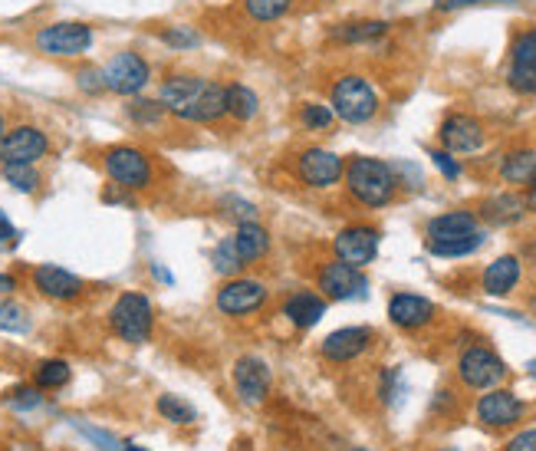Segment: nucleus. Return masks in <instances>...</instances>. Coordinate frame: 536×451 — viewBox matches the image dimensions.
Wrapping results in <instances>:
<instances>
[{"label":"nucleus","instance_id":"1","mask_svg":"<svg viewBox=\"0 0 536 451\" xmlns=\"http://www.w3.org/2000/svg\"><path fill=\"white\" fill-rule=\"evenodd\" d=\"M342 182L352 201H359L362 208H385L392 205L398 195V175L389 162L369 159V155H352L342 172Z\"/></svg>","mask_w":536,"mask_h":451},{"label":"nucleus","instance_id":"2","mask_svg":"<svg viewBox=\"0 0 536 451\" xmlns=\"http://www.w3.org/2000/svg\"><path fill=\"white\" fill-rule=\"evenodd\" d=\"M329 109L339 122L346 126H366L375 116H379V93L369 83V76L362 73H342L329 86Z\"/></svg>","mask_w":536,"mask_h":451},{"label":"nucleus","instance_id":"3","mask_svg":"<svg viewBox=\"0 0 536 451\" xmlns=\"http://www.w3.org/2000/svg\"><path fill=\"white\" fill-rule=\"evenodd\" d=\"M109 330L119 336L122 343L142 346L152 340L155 330V303L148 300L142 290H125L109 307Z\"/></svg>","mask_w":536,"mask_h":451},{"label":"nucleus","instance_id":"4","mask_svg":"<svg viewBox=\"0 0 536 451\" xmlns=\"http://www.w3.org/2000/svg\"><path fill=\"white\" fill-rule=\"evenodd\" d=\"M102 172L122 191H145L155 185V162L139 145H109V149H102Z\"/></svg>","mask_w":536,"mask_h":451},{"label":"nucleus","instance_id":"5","mask_svg":"<svg viewBox=\"0 0 536 451\" xmlns=\"http://www.w3.org/2000/svg\"><path fill=\"white\" fill-rule=\"evenodd\" d=\"M96 30L86 20H53L33 33V47L50 60H79L93 50Z\"/></svg>","mask_w":536,"mask_h":451},{"label":"nucleus","instance_id":"6","mask_svg":"<svg viewBox=\"0 0 536 451\" xmlns=\"http://www.w3.org/2000/svg\"><path fill=\"white\" fill-rule=\"evenodd\" d=\"M102 76H106L109 93L132 99V96H142L145 86L152 83V63L135 50H119L102 66Z\"/></svg>","mask_w":536,"mask_h":451},{"label":"nucleus","instance_id":"7","mask_svg":"<svg viewBox=\"0 0 536 451\" xmlns=\"http://www.w3.org/2000/svg\"><path fill=\"white\" fill-rule=\"evenodd\" d=\"M267 297H270V290H267L264 280L237 274V277H227L218 287L214 307H218V313H224V317L244 320V317H254V313L264 310Z\"/></svg>","mask_w":536,"mask_h":451},{"label":"nucleus","instance_id":"8","mask_svg":"<svg viewBox=\"0 0 536 451\" xmlns=\"http://www.w3.org/2000/svg\"><path fill=\"white\" fill-rule=\"evenodd\" d=\"M53 142L33 122H17L7 126L4 139H0V165H37L50 155Z\"/></svg>","mask_w":536,"mask_h":451},{"label":"nucleus","instance_id":"9","mask_svg":"<svg viewBox=\"0 0 536 451\" xmlns=\"http://www.w3.org/2000/svg\"><path fill=\"white\" fill-rule=\"evenodd\" d=\"M342 172H346V162L339 159L336 152L323 149V145H310V149H300L293 159V175L296 182L316 191H326L342 182Z\"/></svg>","mask_w":536,"mask_h":451},{"label":"nucleus","instance_id":"10","mask_svg":"<svg viewBox=\"0 0 536 451\" xmlns=\"http://www.w3.org/2000/svg\"><path fill=\"white\" fill-rule=\"evenodd\" d=\"M507 86L517 96H536V27L513 33L507 53Z\"/></svg>","mask_w":536,"mask_h":451},{"label":"nucleus","instance_id":"11","mask_svg":"<svg viewBox=\"0 0 536 451\" xmlns=\"http://www.w3.org/2000/svg\"><path fill=\"white\" fill-rule=\"evenodd\" d=\"M507 363L490 346H467L458 359V379L467 389H497L507 379Z\"/></svg>","mask_w":536,"mask_h":451},{"label":"nucleus","instance_id":"12","mask_svg":"<svg viewBox=\"0 0 536 451\" xmlns=\"http://www.w3.org/2000/svg\"><path fill=\"white\" fill-rule=\"evenodd\" d=\"M438 139L444 145V152H451V155H474V152L484 149L487 129H484L481 119L471 116V112H448V116L441 119Z\"/></svg>","mask_w":536,"mask_h":451},{"label":"nucleus","instance_id":"13","mask_svg":"<svg viewBox=\"0 0 536 451\" xmlns=\"http://www.w3.org/2000/svg\"><path fill=\"white\" fill-rule=\"evenodd\" d=\"M208 80L198 73H168L162 83H158V103L165 106L168 116H175L181 122H188V112L195 109L198 96L204 93Z\"/></svg>","mask_w":536,"mask_h":451},{"label":"nucleus","instance_id":"14","mask_svg":"<svg viewBox=\"0 0 536 451\" xmlns=\"http://www.w3.org/2000/svg\"><path fill=\"white\" fill-rule=\"evenodd\" d=\"M316 287L326 300H359V297H366L369 280L359 267L342 264L336 257V261H326L323 267H319Z\"/></svg>","mask_w":536,"mask_h":451},{"label":"nucleus","instance_id":"15","mask_svg":"<svg viewBox=\"0 0 536 451\" xmlns=\"http://www.w3.org/2000/svg\"><path fill=\"white\" fill-rule=\"evenodd\" d=\"M379 244H382L379 228H372V224H349V228H342L336 234L333 251L342 264H352L362 270L379 257Z\"/></svg>","mask_w":536,"mask_h":451},{"label":"nucleus","instance_id":"16","mask_svg":"<svg viewBox=\"0 0 536 451\" xmlns=\"http://www.w3.org/2000/svg\"><path fill=\"white\" fill-rule=\"evenodd\" d=\"M372 343H375V333L369 326H342V330H333L319 343V353H323V359H329V363L342 366V363H356V359L366 356Z\"/></svg>","mask_w":536,"mask_h":451},{"label":"nucleus","instance_id":"17","mask_svg":"<svg viewBox=\"0 0 536 451\" xmlns=\"http://www.w3.org/2000/svg\"><path fill=\"white\" fill-rule=\"evenodd\" d=\"M33 290L40 293V297H47V300H56V303H73L79 300L86 293V284H83V277H76L73 270H66V267H56V264H40V267H33Z\"/></svg>","mask_w":536,"mask_h":451},{"label":"nucleus","instance_id":"18","mask_svg":"<svg viewBox=\"0 0 536 451\" xmlns=\"http://www.w3.org/2000/svg\"><path fill=\"white\" fill-rule=\"evenodd\" d=\"M389 320L398 330L415 333L438 320V307L428 297H421V293H395L389 300Z\"/></svg>","mask_w":536,"mask_h":451},{"label":"nucleus","instance_id":"19","mask_svg":"<svg viewBox=\"0 0 536 451\" xmlns=\"http://www.w3.org/2000/svg\"><path fill=\"white\" fill-rule=\"evenodd\" d=\"M234 392L244 405H264L270 396V369L260 356H241L234 363Z\"/></svg>","mask_w":536,"mask_h":451},{"label":"nucleus","instance_id":"20","mask_svg":"<svg viewBox=\"0 0 536 451\" xmlns=\"http://www.w3.org/2000/svg\"><path fill=\"white\" fill-rule=\"evenodd\" d=\"M523 402L513 396L510 389H487L481 399H477V422H484L487 428H513L523 419Z\"/></svg>","mask_w":536,"mask_h":451},{"label":"nucleus","instance_id":"21","mask_svg":"<svg viewBox=\"0 0 536 451\" xmlns=\"http://www.w3.org/2000/svg\"><path fill=\"white\" fill-rule=\"evenodd\" d=\"M520 277H523V264L517 254H504L497 261H490L481 274V290L487 297H510L513 290L520 287Z\"/></svg>","mask_w":536,"mask_h":451},{"label":"nucleus","instance_id":"22","mask_svg":"<svg viewBox=\"0 0 536 451\" xmlns=\"http://www.w3.org/2000/svg\"><path fill=\"white\" fill-rule=\"evenodd\" d=\"M481 231V218L474 211H444L438 218H431L425 224V241H454V238H467V234Z\"/></svg>","mask_w":536,"mask_h":451},{"label":"nucleus","instance_id":"23","mask_svg":"<svg viewBox=\"0 0 536 451\" xmlns=\"http://www.w3.org/2000/svg\"><path fill=\"white\" fill-rule=\"evenodd\" d=\"M283 317H287L296 330H313V326L326 317V297L313 290H296L283 303Z\"/></svg>","mask_w":536,"mask_h":451},{"label":"nucleus","instance_id":"24","mask_svg":"<svg viewBox=\"0 0 536 451\" xmlns=\"http://www.w3.org/2000/svg\"><path fill=\"white\" fill-rule=\"evenodd\" d=\"M523 214H527V201H523V195H517V191H500V195L484 198L477 218L494 224V228H510V224L523 221Z\"/></svg>","mask_w":536,"mask_h":451},{"label":"nucleus","instance_id":"25","mask_svg":"<svg viewBox=\"0 0 536 451\" xmlns=\"http://www.w3.org/2000/svg\"><path fill=\"white\" fill-rule=\"evenodd\" d=\"M234 251L241 257V264H260L270 254V231L260 221H244L234 231Z\"/></svg>","mask_w":536,"mask_h":451},{"label":"nucleus","instance_id":"26","mask_svg":"<svg viewBox=\"0 0 536 451\" xmlns=\"http://www.w3.org/2000/svg\"><path fill=\"white\" fill-rule=\"evenodd\" d=\"M221 119H227V96H224V83L208 80L204 93L198 96L195 109L188 112V122L195 126H218Z\"/></svg>","mask_w":536,"mask_h":451},{"label":"nucleus","instance_id":"27","mask_svg":"<svg viewBox=\"0 0 536 451\" xmlns=\"http://www.w3.org/2000/svg\"><path fill=\"white\" fill-rule=\"evenodd\" d=\"M389 33L385 20H349V24H339L329 30V40L346 43V47H356V43H375Z\"/></svg>","mask_w":536,"mask_h":451},{"label":"nucleus","instance_id":"28","mask_svg":"<svg viewBox=\"0 0 536 451\" xmlns=\"http://www.w3.org/2000/svg\"><path fill=\"white\" fill-rule=\"evenodd\" d=\"M224 96H227V116L234 122H254L260 116V96L244 83H224Z\"/></svg>","mask_w":536,"mask_h":451},{"label":"nucleus","instance_id":"29","mask_svg":"<svg viewBox=\"0 0 536 451\" xmlns=\"http://www.w3.org/2000/svg\"><path fill=\"white\" fill-rule=\"evenodd\" d=\"M536 172V149H513L500 162V178L507 185H527Z\"/></svg>","mask_w":536,"mask_h":451},{"label":"nucleus","instance_id":"30","mask_svg":"<svg viewBox=\"0 0 536 451\" xmlns=\"http://www.w3.org/2000/svg\"><path fill=\"white\" fill-rule=\"evenodd\" d=\"M487 241V234L484 231H474V234H467V238H454V241H425L428 247V254H435V257H471L477 254L484 247Z\"/></svg>","mask_w":536,"mask_h":451},{"label":"nucleus","instance_id":"31","mask_svg":"<svg viewBox=\"0 0 536 451\" xmlns=\"http://www.w3.org/2000/svg\"><path fill=\"white\" fill-rule=\"evenodd\" d=\"M70 376H73V369L66 359H43V363H37V369H33V386L40 392L63 389L66 382H70Z\"/></svg>","mask_w":536,"mask_h":451},{"label":"nucleus","instance_id":"32","mask_svg":"<svg viewBox=\"0 0 536 451\" xmlns=\"http://www.w3.org/2000/svg\"><path fill=\"white\" fill-rule=\"evenodd\" d=\"M125 116H129L139 129H155L165 122V106L158 99H145V96H132L129 106H125Z\"/></svg>","mask_w":536,"mask_h":451},{"label":"nucleus","instance_id":"33","mask_svg":"<svg viewBox=\"0 0 536 451\" xmlns=\"http://www.w3.org/2000/svg\"><path fill=\"white\" fill-rule=\"evenodd\" d=\"M244 14L257 24H273V20H283L296 7V0H241Z\"/></svg>","mask_w":536,"mask_h":451},{"label":"nucleus","instance_id":"34","mask_svg":"<svg viewBox=\"0 0 536 451\" xmlns=\"http://www.w3.org/2000/svg\"><path fill=\"white\" fill-rule=\"evenodd\" d=\"M155 409H158V415H162V419L171 422V425H195V422H198L195 405L185 402L181 396H168V392H165V396H158Z\"/></svg>","mask_w":536,"mask_h":451},{"label":"nucleus","instance_id":"35","mask_svg":"<svg viewBox=\"0 0 536 451\" xmlns=\"http://www.w3.org/2000/svg\"><path fill=\"white\" fill-rule=\"evenodd\" d=\"M0 175H4V182L14 191H20V195H33V191H40L43 185L37 165H0Z\"/></svg>","mask_w":536,"mask_h":451},{"label":"nucleus","instance_id":"36","mask_svg":"<svg viewBox=\"0 0 536 451\" xmlns=\"http://www.w3.org/2000/svg\"><path fill=\"white\" fill-rule=\"evenodd\" d=\"M158 40L165 43L168 50L185 53V50H198L201 47V33L191 24H171L165 30H158Z\"/></svg>","mask_w":536,"mask_h":451},{"label":"nucleus","instance_id":"37","mask_svg":"<svg viewBox=\"0 0 536 451\" xmlns=\"http://www.w3.org/2000/svg\"><path fill=\"white\" fill-rule=\"evenodd\" d=\"M296 119H300V126L306 132H329L336 126V116L333 109L326 103H300V112H296Z\"/></svg>","mask_w":536,"mask_h":451},{"label":"nucleus","instance_id":"38","mask_svg":"<svg viewBox=\"0 0 536 451\" xmlns=\"http://www.w3.org/2000/svg\"><path fill=\"white\" fill-rule=\"evenodd\" d=\"M30 313L24 303L0 297V330L4 333H30Z\"/></svg>","mask_w":536,"mask_h":451},{"label":"nucleus","instance_id":"39","mask_svg":"<svg viewBox=\"0 0 536 451\" xmlns=\"http://www.w3.org/2000/svg\"><path fill=\"white\" fill-rule=\"evenodd\" d=\"M211 264H214V270H218V274H224V277H237V274L244 270V264H241V257H237L231 238H224L218 247H214V251H211Z\"/></svg>","mask_w":536,"mask_h":451},{"label":"nucleus","instance_id":"40","mask_svg":"<svg viewBox=\"0 0 536 451\" xmlns=\"http://www.w3.org/2000/svg\"><path fill=\"white\" fill-rule=\"evenodd\" d=\"M76 89L86 96H102L106 89V76H102V66H79L76 70Z\"/></svg>","mask_w":536,"mask_h":451},{"label":"nucleus","instance_id":"41","mask_svg":"<svg viewBox=\"0 0 536 451\" xmlns=\"http://www.w3.org/2000/svg\"><path fill=\"white\" fill-rule=\"evenodd\" d=\"M428 155H431V162H435V168H438V172H441L444 178H448V182H458V178H461V165H458V159H454L451 152L431 149Z\"/></svg>","mask_w":536,"mask_h":451},{"label":"nucleus","instance_id":"42","mask_svg":"<svg viewBox=\"0 0 536 451\" xmlns=\"http://www.w3.org/2000/svg\"><path fill=\"white\" fill-rule=\"evenodd\" d=\"M7 402L14 405V409H37V405L43 402V396H40L37 386H20V389L10 392Z\"/></svg>","mask_w":536,"mask_h":451},{"label":"nucleus","instance_id":"43","mask_svg":"<svg viewBox=\"0 0 536 451\" xmlns=\"http://www.w3.org/2000/svg\"><path fill=\"white\" fill-rule=\"evenodd\" d=\"M224 208H231V214L237 221H257V205H250L244 198H224Z\"/></svg>","mask_w":536,"mask_h":451},{"label":"nucleus","instance_id":"44","mask_svg":"<svg viewBox=\"0 0 536 451\" xmlns=\"http://www.w3.org/2000/svg\"><path fill=\"white\" fill-rule=\"evenodd\" d=\"M487 4H517V0H435V10H464V7H487Z\"/></svg>","mask_w":536,"mask_h":451},{"label":"nucleus","instance_id":"45","mask_svg":"<svg viewBox=\"0 0 536 451\" xmlns=\"http://www.w3.org/2000/svg\"><path fill=\"white\" fill-rule=\"evenodd\" d=\"M504 451H536V428H527V432H517L504 445Z\"/></svg>","mask_w":536,"mask_h":451},{"label":"nucleus","instance_id":"46","mask_svg":"<svg viewBox=\"0 0 536 451\" xmlns=\"http://www.w3.org/2000/svg\"><path fill=\"white\" fill-rule=\"evenodd\" d=\"M14 238H17V228L4 218V214H0V244H10Z\"/></svg>","mask_w":536,"mask_h":451},{"label":"nucleus","instance_id":"47","mask_svg":"<svg viewBox=\"0 0 536 451\" xmlns=\"http://www.w3.org/2000/svg\"><path fill=\"white\" fill-rule=\"evenodd\" d=\"M17 290V277L14 274H0V297H10Z\"/></svg>","mask_w":536,"mask_h":451},{"label":"nucleus","instance_id":"48","mask_svg":"<svg viewBox=\"0 0 536 451\" xmlns=\"http://www.w3.org/2000/svg\"><path fill=\"white\" fill-rule=\"evenodd\" d=\"M523 201H527V211H536V172L527 182V195H523Z\"/></svg>","mask_w":536,"mask_h":451},{"label":"nucleus","instance_id":"49","mask_svg":"<svg viewBox=\"0 0 536 451\" xmlns=\"http://www.w3.org/2000/svg\"><path fill=\"white\" fill-rule=\"evenodd\" d=\"M4 132H7V119H4V112H0V139H4Z\"/></svg>","mask_w":536,"mask_h":451},{"label":"nucleus","instance_id":"50","mask_svg":"<svg viewBox=\"0 0 536 451\" xmlns=\"http://www.w3.org/2000/svg\"><path fill=\"white\" fill-rule=\"evenodd\" d=\"M527 372L536 379V359H530V363H527Z\"/></svg>","mask_w":536,"mask_h":451},{"label":"nucleus","instance_id":"51","mask_svg":"<svg viewBox=\"0 0 536 451\" xmlns=\"http://www.w3.org/2000/svg\"><path fill=\"white\" fill-rule=\"evenodd\" d=\"M530 310H533V317H536V293H533V297H530Z\"/></svg>","mask_w":536,"mask_h":451},{"label":"nucleus","instance_id":"52","mask_svg":"<svg viewBox=\"0 0 536 451\" xmlns=\"http://www.w3.org/2000/svg\"><path fill=\"white\" fill-rule=\"evenodd\" d=\"M122 451H142V448H139V445H125Z\"/></svg>","mask_w":536,"mask_h":451},{"label":"nucleus","instance_id":"53","mask_svg":"<svg viewBox=\"0 0 536 451\" xmlns=\"http://www.w3.org/2000/svg\"><path fill=\"white\" fill-rule=\"evenodd\" d=\"M441 451H461V448H441Z\"/></svg>","mask_w":536,"mask_h":451},{"label":"nucleus","instance_id":"54","mask_svg":"<svg viewBox=\"0 0 536 451\" xmlns=\"http://www.w3.org/2000/svg\"><path fill=\"white\" fill-rule=\"evenodd\" d=\"M352 451H366V448H352Z\"/></svg>","mask_w":536,"mask_h":451}]
</instances>
